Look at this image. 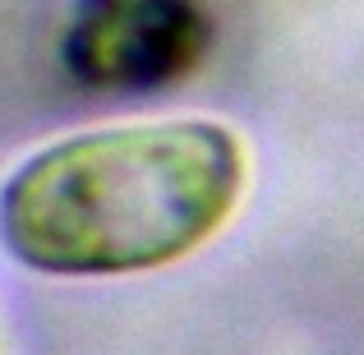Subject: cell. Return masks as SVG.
Wrapping results in <instances>:
<instances>
[{
	"label": "cell",
	"instance_id": "6da1fadb",
	"mask_svg": "<svg viewBox=\"0 0 364 355\" xmlns=\"http://www.w3.org/2000/svg\"><path fill=\"white\" fill-rule=\"evenodd\" d=\"M240 189L245 148L226 124H107L18 161L0 185V245L46 277L152 272L222 231Z\"/></svg>",
	"mask_w": 364,
	"mask_h": 355
},
{
	"label": "cell",
	"instance_id": "7a4b0ae2",
	"mask_svg": "<svg viewBox=\"0 0 364 355\" xmlns=\"http://www.w3.org/2000/svg\"><path fill=\"white\" fill-rule=\"evenodd\" d=\"M194 9H161V0H111L107 14L74 28V65L83 60V74L92 79H157L161 60L180 65L185 51L194 55Z\"/></svg>",
	"mask_w": 364,
	"mask_h": 355
}]
</instances>
